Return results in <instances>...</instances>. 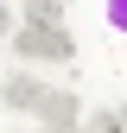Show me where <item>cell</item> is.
Returning a JSON list of instances; mask_svg holds the SVG:
<instances>
[{"label":"cell","instance_id":"obj_7","mask_svg":"<svg viewBox=\"0 0 127 133\" xmlns=\"http://www.w3.org/2000/svg\"><path fill=\"white\" fill-rule=\"evenodd\" d=\"M121 133H127V108H121Z\"/></svg>","mask_w":127,"mask_h":133},{"label":"cell","instance_id":"obj_6","mask_svg":"<svg viewBox=\"0 0 127 133\" xmlns=\"http://www.w3.org/2000/svg\"><path fill=\"white\" fill-rule=\"evenodd\" d=\"M0 32H7V6H0Z\"/></svg>","mask_w":127,"mask_h":133},{"label":"cell","instance_id":"obj_1","mask_svg":"<svg viewBox=\"0 0 127 133\" xmlns=\"http://www.w3.org/2000/svg\"><path fill=\"white\" fill-rule=\"evenodd\" d=\"M13 51H19L26 63H70L76 57V38L63 25H19L13 32Z\"/></svg>","mask_w":127,"mask_h":133},{"label":"cell","instance_id":"obj_4","mask_svg":"<svg viewBox=\"0 0 127 133\" xmlns=\"http://www.w3.org/2000/svg\"><path fill=\"white\" fill-rule=\"evenodd\" d=\"M102 19H108V32H121V38H127V0H108Z\"/></svg>","mask_w":127,"mask_h":133},{"label":"cell","instance_id":"obj_5","mask_svg":"<svg viewBox=\"0 0 127 133\" xmlns=\"http://www.w3.org/2000/svg\"><path fill=\"white\" fill-rule=\"evenodd\" d=\"M7 133H45V127H7Z\"/></svg>","mask_w":127,"mask_h":133},{"label":"cell","instance_id":"obj_2","mask_svg":"<svg viewBox=\"0 0 127 133\" xmlns=\"http://www.w3.org/2000/svg\"><path fill=\"white\" fill-rule=\"evenodd\" d=\"M0 95H7V108H19V114H38L51 89H45V82H32V76H7V89H0Z\"/></svg>","mask_w":127,"mask_h":133},{"label":"cell","instance_id":"obj_3","mask_svg":"<svg viewBox=\"0 0 127 133\" xmlns=\"http://www.w3.org/2000/svg\"><path fill=\"white\" fill-rule=\"evenodd\" d=\"M26 25H63V0H26Z\"/></svg>","mask_w":127,"mask_h":133}]
</instances>
